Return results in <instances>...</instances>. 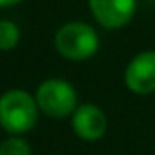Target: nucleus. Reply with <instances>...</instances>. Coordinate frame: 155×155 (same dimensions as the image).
<instances>
[{
  "mask_svg": "<svg viewBox=\"0 0 155 155\" xmlns=\"http://www.w3.org/2000/svg\"><path fill=\"white\" fill-rule=\"evenodd\" d=\"M38 111L35 95L24 90H9L0 97V126L9 135L31 131L38 120Z\"/></svg>",
  "mask_w": 155,
  "mask_h": 155,
  "instance_id": "1",
  "label": "nucleus"
},
{
  "mask_svg": "<svg viewBox=\"0 0 155 155\" xmlns=\"http://www.w3.org/2000/svg\"><path fill=\"white\" fill-rule=\"evenodd\" d=\"M35 101L38 110L51 119H66L79 108L77 90L71 82L64 79H46L38 84L35 91Z\"/></svg>",
  "mask_w": 155,
  "mask_h": 155,
  "instance_id": "2",
  "label": "nucleus"
},
{
  "mask_svg": "<svg viewBox=\"0 0 155 155\" xmlns=\"http://www.w3.org/2000/svg\"><path fill=\"white\" fill-rule=\"evenodd\" d=\"M55 48L69 60H86L97 53L99 35L86 22H68L55 33Z\"/></svg>",
  "mask_w": 155,
  "mask_h": 155,
  "instance_id": "3",
  "label": "nucleus"
},
{
  "mask_svg": "<svg viewBox=\"0 0 155 155\" xmlns=\"http://www.w3.org/2000/svg\"><path fill=\"white\" fill-rule=\"evenodd\" d=\"M124 84L135 95H150L155 91V51L137 53L124 69Z\"/></svg>",
  "mask_w": 155,
  "mask_h": 155,
  "instance_id": "4",
  "label": "nucleus"
},
{
  "mask_svg": "<svg viewBox=\"0 0 155 155\" xmlns=\"http://www.w3.org/2000/svg\"><path fill=\"white\" fill-rule=\"evenodd\" d=\"M88 4L95 20L106 29L124 28L137 9V0H88Z\"/></svg>",
  "mask_w": 155,
  "mask_h": 155,
  "instance_id": "5",
  "label": "nucleus"
},
{
  "mask_svg": "<svg viewBox=\"0 0 155 155\" xmlns=\"http://www.w3.org/2000/svg\"><path fill=\"white\" fill-rule=\"evenodd\" d=\"M71 128L79 139L95 142L104 137L108 130V117L95 104H79V108L71 115Z\"/></svg>",
  "mask_w": 155,
  "mask_h": 155,
  "instance_id": "6",
  "label": "nucleus"
},
{
  "mask_svg": "<svg viewBox=\"0 0 155 155\" xmlns=\"http://www.w3.org/2000/svg\"><path fill=\"white\" fill-rule=\"evenodd\" d=\"M0 155H31V146L22 135H9L0 142Z\"/></svg>",
  "mask_w": 155,
  "mask_h": 155,
  "instance_id": "7",
  "label": "nucleus"
},
{
  "mask_svg": "<svg viewBox=\"0 0 155 155\" xmlns=\"http://www.w3.org/2000/svg\"><path fill=\"white\" fill-rule=\"evenodd\" d=\"M20 40V29L13 20H0V49H13Z\"/></svg>",
  "mask_w": 155,
  "mask_h": 155,
  "instance_id": "8",
  "label": "nucleus"
},
{
  "mask_svg": "<svg viewBox=\"0 0 155 155\" xmlns=\"http://www.w3.org/2000/svg\"><path fill=\"white\" fill-rule=\"evenodd\" d=\"M20 0H0V6H11V4H17Z\"/></svg>",
  "mask_w": 155,
  "mask_h": 155,
  "instance_id": "9",
  "label": "nucleus"
}]
</instances>
